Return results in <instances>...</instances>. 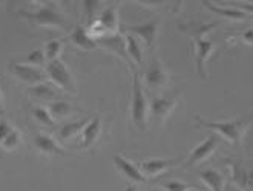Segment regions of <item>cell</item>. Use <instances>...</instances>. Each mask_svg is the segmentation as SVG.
Listing matches in <instances>:
<instances>
[{
  "label": "cell",
  "mask_w": 253,
  "mask_h": 191,
  "mask_svg": "<svg viewBox=\"0 0 253 191\" xmlns=\"http://www.w3.org/2000/svg\"><path fill=\"white\" fill-rule=\"evenodd\" d=\"M195 121H197L198 126L212 128L213 131L219 133L229 144L240 145L241 141H243L244 133H246L247 128L253 123V113L249 115V116H244V118L227 121V123H224V121H222V123H218V121H204V120L200 118V116H195Z\"/></svg>",
  "instance_id": "1"
},
{
  "label": "cell",
  "mask_w": 253,
  "mask_h": 191,
  "mask_svg": "<svg viewBox=\"0 0 253 191\" xmlns=\"http://www.w3.org/2000/svg\"><path fill=\"white\" fill-rule=\"evenodd\" d=\"M147 116H149V101L144 95L140 73L135 67H132V98H130L132 124L138 130L144 131L147 128Z\"/></svg>",
  "instance_id": "2"
},
{
  "label": "cell",
  "mask_w": 253,
  "mask_h": 191,
  "mask_svg": "<svg viewBox=\"0 0 253 191\" xmlns=\"http://www.w3.org/2000/svg\"><path fill=\"white\" fill-rule=\"evenodd\" d=\"M19 14L22 17H25L29 23H34L37 26L57 28V29L68 28V22H66L65 16L60 12V9L57 8L55 3H43L40 8H37L33 12L20 11Z\"/></svg>",
  "instance_id": "3"
},
{
  "label": "cell",
  "mask_w": 253,
  "mask_h": 191,
  "mask_svg": "<svg viewBox=\"0 0 253 191\" xmlns=\"http://www.w3.org/2000/svg\"><path fill=\"white\" fill-rule=\"evenodd\" d=\"M44 73H46V77L52 81V84L57 89L72 94V95L77 94V86H76V81H74L72 73L69 67L66 66V63L60 60V58L54 62H48Z\"/></svg>",
  "instance_id": "4"
},
{
  "label": "cell",
  "mask_w": 253,
  "mask_h": 191,
  "mask_svg": "<svg viewBox=\"0 0 253 191\" xmlns=\"http://www.w3.org/2000/svg\"><path fill=\"white\" fill-rule=\"evenodd\" d=\"M180 94L178 92H168L165 95H155L149 101V112L152 113L154 120L158 124H165L170 113L176 109Z\"/></svg>",
  "instance_id": "5"
},
{
  "label": "cell",
  "mask_w": 253,
  "mask_h": 191,
  "mask_svg": "<svg viewBox=\"0 0 253 191\" xmlns=\"http://www.w3.org/2000/svg\"><path fill=\"white\" fill-rule=\"evenodd\" d=\"M169 75H168V70L165 67V64L161 63L160 58L155 55L152 57L151 63L146 67L144 73H143V81L144 84L152 91H158L161 87H165L168 84Z\"/></svg>",
  "instance_id": "6"
},
{
  "label": "cell",
  "mask_w": 253,
  "mask_h": 191,
  "mask_svg": "<svg viewBox=\"0 0 253 191\" xmlns=\"http://www.w3.org/2000/svg\"><path fill=\"white\" fill-rule=\"evenodd\" d=\"M9 72L12 73L14 78H17L20 83L28 84L29 87L37 86L40 83L46 81V73H44L42 69L29 66L25 63H11L9 64Z\"/></svg>",
  "instance_id": "7"
},
{
  "label": "cell",
  "mask_w": 253,
  "mask_h": 191,
  "mask_svg": "<svg viewBox=\"0 0 253 191\" xmlns=\"http://www.w3.org/2000/svg\"><path fill=\"white\" fill-rule=\"evenodd\" d=\"M125 31H127V34L133 35L135 38H141L144 45L152 49V46L155 45L158 32H160V20L154 19L149 20L143 25H130V26H125Z\"/></svg>",
  "instance_id": "8"
},
{
  "label": "cell",
  "mask_w": 253,
  "mask_h": 191,
  "mask_svg": "<svg viewBox=\"0 0 253 191\" xmlns=\"http://www.w3.org/2000/svg\"><path fill=\"white\" fill-rule=\"evenodd\" d=\"M218 136L215 135H211V136H207L206 141H203L201 144H198L195 149H193L190 152V156L187 158V160L184 162V168H192V167H195L201 162H204L206 159H209L215 150H216V147H218Z\"/></svg>",
  "instance_id": "9"
},
{
  "label": "cell",
  "mask_w": 253,
  "mask_h": 191,
  "mask_svg": "<svg viewBox=\"0 0 253 191\" xmlns=\"http://www.w3.org/2000/svg\"><path fill=\"white\" fill-rule=\"evenodd\" d=\"M193 48H195V70L203 80H206L209 77L206 70V62L213 52L215 45L206 38H193Z\"/></svg>",
  "instance_id": "10"
},
{
  "label": "cell",
  "mask_w": 253,
  "mask_h": 191,
  "mask_svg": "<svg viewBox=\"0 0 253 191\" xmlns=\"http://www.w3.org/2000/svg\"><path fill=\"white\" fill-rule=\"evenodd\" d=\"M232 179L243 191H253V168L241 160H229Z\"/></svg>",
  "instance_id": "11"
},
{
  "label": "cell",
  "mask_w": 253,
  "mask_h": 191,
  "mask_svg": "<svg viewBox=\"0 0 253 191\" xmlns=\"http://www.w3.org/2000/svg\"><path fill=\"white\" fill-rule=\"evenodd\" d=\"M34 147L43 155L48 156H58V158H65L66 156V150L58 144V141L55 138H52L51 135L46 133H37L33 139Z\"/></svg>",
  "instance_id": "12"
},
{
  "label": "cell",
  "mask_w": 253,
  "mask_h": 191,
  "mask_svg": "<svg viewBox=\"0 0 253 191\" xmlns=\"http://www.w3.org/2000/svg\"><path fill=\"white\" fill-rule=\"evenodd\" d=\"M180 160L181 159H147L138 164V168L144 174V178H155V176H160L170 167L176 165Z\"/></svg>",
  "instance_id": "13"
},
{
  "label": "cell",
  "mask_w": 253,
  "mask_h": 191,
  "mask_svg": "<svg viewBox=\"0 0 253 191\" xmlns=\"http://www.w3.org/2000/svg\"><path fill=\"white\" fill-rule=\"evenodd\" d=\"M114 165L117 167V170L120 171L125 178L133 184H144L146 182V178H144V174L140 171V168L137 165H133L129 159L123 158L122 155H117L114 156Z\"/></svg>",
  "instance_id": "14"
},
{
  "label": "cell",
  "mask_w": 253,
  "mask_h": 191,
  "mask_svg": "<svg viewBox=\"0 0 253 191\" xmlns=\"http://www.w3.org/2000/svg\"><path fill=\"white\" fill-rule=\"evenodd\" d=\"M106 48L108 51L117 54L120 58H123L125 62H129V57H127V51H126V40L122 34H108L106 37H103L101 40L97 41V45Z\"/></svg>",
  "instance_id": "15"
},
{
  "label": "cell",
  "mask_w": 253,
  "mask_h": 191,
  "mask_svg": "<svg viewBox=\"0 0 253 191\" xmlns=\"http://www.w3.org/2000/svg\"><path fill=\"white\" fill-rule=\"evenodd\" d=\"M101 135V118L95 116L91 121L86 124V127L82 131V149H91L95 145Z\"/></svg>",
  "instance_id": "16"
},
{
  "label": "cell",
  "mask_w": 253,
  "mask_h": 191,
  "mask_svg": "<svg viewBox=\"0 0 253 191\" xmlns=\"http://www.w3.org/2000/svg\"><path fill=\"white\" fill-rule=\"evenodd\" d=\"M69 40L74 46H77L79 49H83V51H91L98 46L97 41L89 37L86 28L83 25H79L76 29H74L72 34L69 35Z\"/></svg>",
  "instance_id": "17"
},
{
  "label": "cell",
  "mask_w": 253,
  "mask_h": 191,
  "mask_svg": "<svg viewBox=\"0 0 253 191\" xmlns=\"http://www.w3.org/2000/svg\"><path fill=\"white\" fill-rule=\"evenodd\" d=\"M28 94L29 96H33L36 99H42V101H57L60 98V94H58V89L57 87H52L51 84H48L46 81L44 83H40L37 86H33L28 89Z\"/></svg>",
  "instance_id": "18"
},
{
  "label": "cell",
  "mask_w": 253,
  "mask_h": 191,
  "mask_svg": "<svg viewBox=\"0 0 253 191\" xmlns=\"http://www.w3.org/2000/svg\"><path fill=\"white\" fill-rule=\"evenodd\" d=\"M201 181L211 188V191H224L226 187V178L219 171L213 168H206L200 171Z\"/></svg>",
  "instance_id": "19"
},
{
  "label": "cell",
  "mask_w": 253,
  "mask_h": 191,
  "mask_svg": "<svg viewBox=\"0 0 253 191\" xmlns=\"http://www.w3.org/2000/svg\"><path fill=\"white\" fill-rule=\"evenodd\" d=\"M203 5L207 8V9H211L212 12L218 14V16L221 17H226L229 20H247V19H252L249 14L240 11V9H236L233 6H229V8H222V6H218L212 2H203Z\"/></svg>",
  "instance_id": "20"
},
{
  "label": "cell",
  "mask_w": 253,
  "mask_h": 191,
  "mask_svg": "<svg viewBox=\"0 0 253 191\" xmlns=\"http://www.w3.org/2000/svg\"><path fill=\"white\" fill-rule=\"evenodd\" d=\"M97 20L103 25V28H105L108 32L117 34L120 25H118V9L115 6H108L106 9H103Z\"/></svg>",
  "instance_id": "21"
},
{
  "label": "cell",
  "mask_w": 253,
  "mask_h": 191,
  "mask_svg": "<svg viewBox=\"0 0 253 191\" xmlns=\"http://www.w3.org/2000/svg\"><path fill=\"white\" fill-rule=\"evenodd\" d=\"M91 121V118H82L79 121H72V123H66L60 130H58V139L62 141H69L71 138H76L79 133H82L83 128L86 127V124Z\"/></svg>",
  "instance_id": "22"
},
{
  "label": "cell",
  "mask_w": 253,
  "mask_h": 191,
  "mask_svg": "<svg viewBox=\"0 0 253 191\" xmlns=\"http://www.w3.org/2000/svg\"><path fill=\"white\" fill-rule=\"evenodd\" d=\"M216 26H218V23H200V22H193V23H189V25H181L180 29H181L183 32L189 34L190 37H193V38H204Z\"/></svg>",
  "instance_id": "23"
},
{
  "label": "cell",
  "mask_w": 253,
  "mask_h": 191,
  "mask_svg": "<svg viewBox=\"0 0 253 191\" xmlns=\"http://www.w3.org/2000/svg\"><path fill=\"white\" fill-rule=\"evenodd\" d=\"M125 40H126V51H127L129 60L133 64L141 66L143 64V49L138 43V38L127 34V35H125Z\"/></svg>",
  "instance_id": "24"
},
{
  "label": "cell",
  "mask_w": 253,
  "mask_h": 191,
  "mask_svg": "<svg viewBox=\"0 0 253 191\" xmlns=\"http://www.w3.org/2000/svg\"><path fill=\"white\" fill-rule=\"evenodd\" d=\"M48 110L51 113V116L55 120H63L66 116H69L72 113V106L69 104L68 101H63V99H57V101H52L48 104Z\"/></svg>",
  "instance_id": "25"
},
{
  "label": "cell",
  "mask_w": 253,
  "mask_h": 191,
  "mask_svg": "<svg viewBox=\"0 0 253 191\" xmlns=\"http://www.w3.org/2000/svg\"><path fill=\"white\" fill-rule=\"evenodd\" d=\"M31 115H33V118H34L37 123H40V124L44 126V127H52V126H55V121H54V118L51 116L48 107L34 106V107L31 109Z\"/></svg>",
  "instance_id": "26"
},
{
  "label": "cell",
  "mask_w": 253,
  "mask_h": 191,
  "mask_svg": "<svg viewBox=\"0 0 253 191\" xmlns=\"http://www.w3.org/2000/svg\"><path fill=\"white\" fill-rule=\"evenodd\" d=\"M62 51H63V43L60 40H51V41H48L46 46H44V49H43L48 62L58 60V57H60Z\"/></svg>",
  "instance_id": "27"
},
{
  "label": "cell",
  "mask_w": 253,
  "mask_h": 191,
  "mask_svg": "<svg viewBox=\"0 0 253 191\" xmlns=\"http://www.w3.org/2000/svg\"><path fill=\"white\" fill-rule=\"evenodd\" d=\"M20 141H22V135H20V131L14 128L11 133L5 138V141L0 144L2 145V149L5 152H14L17 149V147L20 145Z\"/></svg>",
  "instance_id": "28"
},
{
  "label": "cell",
  "mask_w": 253,
  "mask_h": 191,
  "mask_svg": "<svg viewBox=\"0 0 253 191\" xmlns=\"http://www.w3.org/2000/svg\"><path fill=\"white\" fill-rule=\"evenodd\" d=\"M25 64H29V66H34V67H39V66H43L46 63V55L42 49H34L33 52H29V55L25 58Z\"/></svg>",
  "instance_id": "29"
},
{
  "label": "cell",
  "mask_w": 253,
  "mask_h": 191,
  "mask_svg": "<svg viewBox=\"0 0 253 191\" xmlns=\"http://www.w3.org/2000/svg\"><path fill=\"white\" fill-rule=\"evenodd\" d=\"M161 188L165 191H192V190H197L195 187H192L186 182L181 181H166L161 184Z\"/></svg>",
  "instance_id": "30"
},
{
  "label": "cell",
  "mask_w": 253,
  "mask_h": 191,
  "mask_svg": "<svg viewBox=\"0 0 253 191\" xmlns=\"http://www.w3.org/2000/svg\"><path fill=\"white\" fill-rule=\"evenodd\" d=\"M98 5H101V2H91V0H86V2H83V8H84V12L87 19H94V12L95 9L98 8Z\"/></svg>",
  "instance_id": "31"
},
{
  "label": "cell",
  "mask_w": 253,
  "mask_h": 191,
  "mask_svg": "<svg viewBox=\"0 0 253 191\" xmlns=\"http://www.w3.org/2000/svg\"><path fill=\"white\" fill-rule=\"evenodd\" d=\"M14 128L11 127V124L5 120V118H2L0 120V144H2L3 141H5V138L11 133Z\"/></svg>",
  "instance_id": "32"
},
{
  "label": "cell",
  "mask_w": 253,
  "mask_h": 191,
  "mask_svg": "<svg viewBox=\"0 0 253 191\" xmlns=\"http://www.w3.org/2000/svg\"><path fill=\"white\" fill-rule=\"evenodd\" d=\"M230 5L236 9H240L246 14H249L250 17H253V3H247V2H230Z\"/></svg>",
  "instance_id": "33"
},
{
  "label": "cell",
  "mask_w": 253,
  "mask_h": 191,
  "mask_svg": "<svg viewBox=\"0 0 253 191\" xmlns=\"http://www.w3.org/2000/svg\"><path fill=\"white\" fill-rule=\"evenodd\" d=\"M241 40L246 43V45H252L253 46V28L246 29V31L241 34Z\"/></svg>",
  "instance_id": "34"
},
{
  "label": "cell",
  "mask_w": 253,
  "mask_h": 191,
  "mask_svg": "<svg viewBox=\"0 0 253 191\" xmlns=\"http://www.w3.org/2000/svg\"><path fill=\"white\" fill-rule=\"evenodd\" d=\"M0 116H5V104H3V95L0 92Z\"/></svg>",
  "instance_id": "35"
}]
</instances>
